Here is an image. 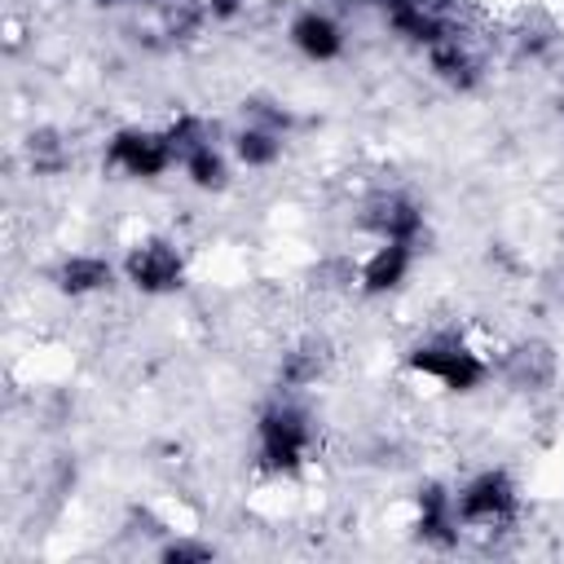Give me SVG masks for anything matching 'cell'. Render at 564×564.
Returning a JSON list of instances; mask_svg holds the SVG:
<instances>
[{
    "mask_svg": "<svg viewBox=\"0 0 564 564\" xmlns=\"http://www.w3.org/2000/svg\"><path fill=\"white\" fill-rule=\"evenodd\" d=\"M132 282L145 286V291H159V286H172L176 282V256L163 247V242H150L132 256Z\"/></svg>",
    "mask_w": 564,
    "mask_h": 564,
    "instance_id": "cell-1",
    "label": "cell"
},
{
    "mask_svg": "<svg viewBox=\"0 0 564 564\" xmlns=\"http://www.w3.org/2000/svg\"><path fill=\"white\" fill-rule=\"evenodd\" d=\"M295 40H300L308 53H317V57H326V53L339 48V31H335L326 18H313V13L295 22Z\"/></svg>",
    "mask_w": 564,
    "mask_h": 564,
    "instance_id": "cell-2",
    "label": "cell"
}]
</instances>
